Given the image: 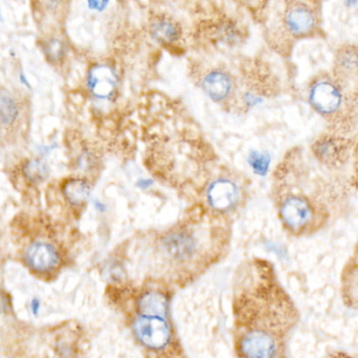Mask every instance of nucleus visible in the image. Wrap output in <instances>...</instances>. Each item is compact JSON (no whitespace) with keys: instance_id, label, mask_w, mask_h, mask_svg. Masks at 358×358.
<instances>
[{"instance_id":"obj_5","label":"nucleus","mask_w":358,"mask_h":358,"mask_svg":"<svg viewBox=\"0 0 358 358\" xmlns=\"http://www.w3.org/2000/svg\"><path fill=\"white\" fill-rule=\"evenodd\" d=\"M334 80L348 98L358 97V45L339 50L335 62Z\"/></svg>"},{"instance_id":"obj_12","label":"nucleus","mask_w":358,"mask_h":358,"mask_svg":"<svg viewBox=\"0 0 358 358\" xmlns=\"http://www.w3.org/2000/svg\"><path fill=\"white\" fill-rule=\"evenodd\" d=\"M24 103L17 96L3 89L0 94V121L3 131H11L24 120Z\"/></svg>"},{"instance_id":"obj_8","label":"nucleus","mask_w":358,"mask_h":358,"mask_svg":"<svg viewBox=\"0 0 358 358\" xmlns=\"http://www.w3.org/2000/svg\"><path fill=\"white\" fill-rule=\"evenodd\" d=\"M24 261L35 273H51L59 266V251L51 243L36 241L27 248Z\"/></svg>"},{"instance_id":"obj_9","label":"nucleus","mask_w":358,"mask_h":358,"mask_svg":"<svg viewBox=\"0 0 358 358\" xmlns=\"http://www.w3.org/2000/svg\"><path fill=\"white\" fill-rule=\"evenodd\" d=\"M201 87L213 101L221 103L228 101L232 97L236 83L229 73L222 69H213L202 77Z\"/></svg>"},{"instance_id":"obj_1","label":"nucleus","mask_w":358,"mask_h":358,"mask_svg":"<svg viewBox=\"0 0 358 358\" xmlns=\"http://www.w3.org/2000/svg\"><path fill=\"white\" fill-rule=\"evenodd\" d=\"M257 278L238 299L241 358H286L297 311L275 280L271 266L257 264Z\"/></svg>"},{"instance_id":"obj_17","label":"nucleus","mask_w":358,"mask_h":358,"mask_svg":"<svg viewBox=\"0 0 358 358\" xmlns=\"http://www.w3.org/2000/svg\"><path fill=\"white\" fill-rule=\"evenodd\" d=\"M43 53L51 64L62 62L66 56V47L60 39L50 37L43 43Z\"/></svg>"},{"instance_id":"obj_15","label":"nucleus","mask_w":358,"mask_h":358,"mask_svg":"<svg viewBox=\"0 0 358 358\" xmlns=\"http://www.w3.org/2000/svg\"><path fill=\"white\" fill-rule=\"evenodd\" d=\"M138 307L142 315L167 317V313H169V301L166 296L159 291H146L140 297Z\"/></svg>"},{"instance_id":"obj_19","label":"nucleus","mask_w":358,"mask_h":358,"mask_svg":"<svg viewBox=\"0 0 358 358\" xmlns=\"http://www.w3.org/2000/svg\"><path fill=\"white\" fill-rule=\"evenodd\" d=\"M356 159H355V171H356V178H357L358 181V148H356Z\"/></svg>"},{"instance_id":"obj_7","label":"nucleus","mask_w":358,"mask_h":358,"mask_svg":"<svg viewBox=\"0 0 358 358\" xmlns=\"http://www.w3.org/2000/svg\"><path fill=\"white\" fill-rule=\"evenodd\" d=\"M135 333L140 343L148 349H163L171 339L169 322L162 316L139 314L135 322Z\"/></svg>"},{"instance_id":"obj_10","label":"nucleus","mask_w":358,"mask_h":358,"mask_svg":"<svg viewBox=\"0 0 358 358\" xmlns=\"http://www.w3.org/2000/svg\"><path fill=\"white\" fill-rule=\"evenodd\" d=\"M90 91L99 99H110L118 89V75L108 64H96L87 75Z\"/></svg>"},{"instance_id":"obj_11","label":"nucleus","mask_w":358,"mask_h":358,"mask_svg":"<svg viewBox=\"0 0 358 358\" xmlns=\"http://www.w3.org/2000/svg\"><path fill=\"white\" fill-rule=\"evenodd\" d=\"M165 251L173 259H185L196 251L198 242L192 231L185 229L171 231L162 241Z\"/></svg>"},{"instance_id":"obj_16","label":"nucleus","mask_w":358,"mask_h":358,"mask_svg":"<svg viewBox=\"0 0 358 358\" xmlns=\"http://www.w3.org/2000/svg\"><path fill=\"white\" fill-rule=\"evenodd\" d=\"M22 173L27 182L32 185H38L49 177V167L43 161L32 159L24 163Z\"/></svg>"},{"instance_id":"obj_18","label":"nucleus","mask_w":358,"mask_h":358,"mask_svg":"<svg viewBox=\"0 0 358 358\" xmlns=\"http://www.w3.org/2000/svg\"><path fill=\"white\" fill-rule=\"evenodd\" d=\"M324 358H353L348 354L343 353V352H335V353L330 354Z\"/></svg>"},{"instance_id":"obj_14","label":"nucleus","mask_w":358,"mask_h":358,"mask_svg":"<svg viewBox=\"0 0 358 358\" xmlns=\"http://www.w3.org/2000/svg\"><path fill=\"white\" fill-rule=\"evenodd\" d=\"M91 190V184L85 177L69 178L62 185L64 199L73 207L83 206L89 200Z\"/></svg>"},{"instance_id":"obj_2","label":"nucleus","mask_w":358,"mask_h":358,"mask_svg":"<svg viewBox=\"0 0 358 358\" xmlns=\"http://www.w3.org/2000/svg\"><path fill=\"white\" fill-rule=\"evenodd\" d=\"M275 198L280 222L292 236H310L320 230L329 217L322 203L286 182L276 184Z\"/></svg>"},{"instance_id":"obj_4","label":"nucleus","mask_w":358,"mask_h":358,"mask_svg":"<svg viewBox=\"0 0 358 358\" xmlns=\"http://www.w3.org/2000/svg\"><path fill=\"white\" fill-rule=\"evenodd\" d=\"M282 24L287 32L296 38L314 34L320 24L318 9L314 3L291 1L286 5Z\"/></svg>"},{"instance_id":"obj_13","label":"nucleus","mask_w":358,"mask_h":358,"mask_svg":"<svg viewBox=\"0 0 358 358\" xmlns=\"http://www.w3.org/2000/svg\"><path fill=\"white\" fill-rule=\"evenodd\" d=\"M152 38L163 45H173L181 41L183 31L177 20L167 15H158L152 18L150 24Z\"/></svg>"},{"instance_id":"obj_3","label":"nucleus","mask_w":358,"mask_h":358,"mask_svg":"<svg viewBox=\"0 0 358 358\" xmlns=\"http://www.w3.org/2000/svg\"><path fill=\"white\" fill-rule=\"evenodd\" d=\"M345 98L349 99L334 78L320 77L310 85L309 101L312 108L327 118H332L341 112Z\"/></svg>"},{"instance_id":"obj_6","label":"nucleus","mask_w":358,"mask_h":358,"mask_svg":"<svg viewBox=\"0 0 358 358\" xmlns=\"http://www.w3.org/2000/svg\"><path fill=\"white\" fill-rule=\"evenodd\" d=\"M241 200L242 189L231 178H217L207 187L206 201L215 213H231L240 205Z\"/></svg>"}]
</instances>
